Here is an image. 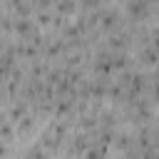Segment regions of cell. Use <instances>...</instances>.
Returning a JSON list of instances; mask_svg holds the SVG:
<instances>
[{
	"mask_svg": "<svg viewBox=\"0 0 159 159\" xmlns=\"http://www.w3.org/2000/svg\"><path fill=\"white\" fill-rule=\"evenodd\" d=\"M102 154H104L102 149H99V152L94 149V152H89V154H87V159H102Z\"/></svg>",
	"mask_w": 159,
	"mask_h": 159,
	"instance_id": "cell-3",
	"label": "cell"
},
{
	"mask_svg": "<svg viewBox=\"0 0 159 159\" xmlns=\"http://www.w3.org/2000/svg\"><path fill=\"white\" fill-rule=\"evenodd\" d=\"M57 7H60V12H72L75 10V2L72 0H62V2H57Z\"/></svg>",
	"mask_w": 159,
	"mask_h": 159,
	"instance_id": "cell-2",
	"label": "cell"
},
{
	"mask_svg": "<svg viewBox=\"0 0 159 159\" xmlns=\"http://www.w3.org/2000/svg\"><path fill=\"white\" fill-rule=\"evenodd\" d=\"M15 27H17V32H20V35H30V32H32V25H30L27 20H17V25H15Z\"/></svg>",
	"mask_w": 159,
	"mask_h": 159,
	"instance_id": "cell-1",
	"label": "cell"
}]
</instances>
